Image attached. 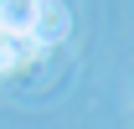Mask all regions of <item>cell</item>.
I'll return each instance as SVG.
<instances>
[{
  "label": "cell",
  "instance_id": "1",
  "mask_svg": "<svg viewBox=\"0 0 134 129\" xmlns=\"http://www.w3.org/2000/svg\"><path fill=\"white\" fill-rule=\"evenodd\" d=\"M36 36L47 41V47H57L67 36V10L57 5V0H36Z\"/></svg>",
  "mask_w": 134,
  "mask_h": 129
}]
</instances>
